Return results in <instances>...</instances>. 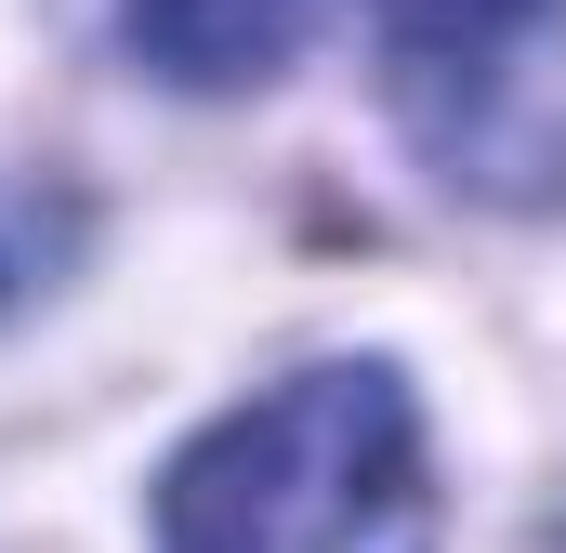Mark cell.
<instances>
[{
  "mask_svg": "<svg viewBox=\"0 0 566 553\" xmlns=\"http://www.w3.org/2000/svg\"><path fill=\"white\" fill-rule=\"evenodd\" d=\"M329 0H119L133 53L185 93H238V80H277L290 53L316 40Z\"/></svg>",
  "mask_w": 566,
  "mask_h": 553,
  "instance_id": "3",
  "label": "cell"
},
{
  "mask_svg": "<svg viewBox=\"0 0 566 553\" xmlns=\"http://www.w3.org/2000/svg\"><path fill=\"white\" fill-rule=\"evenodd\" d=\"M382 93L434 185L488 211L566 198V0H382Z\"/></svg>",
  "mask_w": 566,
  "mask_h": 553,
  "instance_id": "2",
  "label": "cell"
},
{
  "mask_svg": "<svg viewBox=\"0 0 566 553\" xmlns=\"http://www.w3.org/2000/svg\"><path fill=\"white\" fill-rule=\"evenodd\" d=\"M158 553H434L422 409L382 356H316L158 474Z\"/></svg>",
  "mask_w": 566,
  "mask_h": 553,
  "instance_id": "1",
  "label": "cell"
}]
</instances>
